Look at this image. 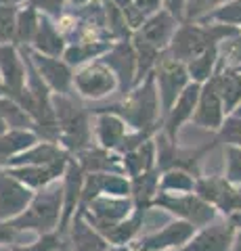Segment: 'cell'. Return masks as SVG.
Instances as JSON below:
<instances>
[{"instance_id": "1", "label": "cell", "mask_w": 241, "mask_h": 251, "mask_svg": "<svg viewBox=\"0 0 241 251\" xmlns=\"http://www.w3.org/2000/svg\"><path fill=\"white\" fill-rule=\"evenodd\" d=\"M99 111H107L122 117L128 128L134 132H147V134L155 136L161 130V107L153 74L145 82L136 84L118 103L101 107Z\"/></svg>"}, {"instance_id": "2", "label": "cell", "mask_w": 241, "mask_h": 251, "mask_svg": "<svg viewBox=\"0 0 241 251\" xmlns=\"http://www.w3.org/2000/svg\"><path fill=\"white\" fill-rule=\"evenodd\" d=\"M241 34L239 27L222 25V23H201V21H183L176 27L174 38L168 46V52L176 61L189 63L197 54L210 49H220V46Z\"/></svg>"}, {"instance_id": "3", "label": "cell", "mask_w": 241, "mask_h": 251, "mask_svg": "<svg viewBox=\"0 0 241 251\" xmlns=\"http://www.w3.org/2000/svg\"><path fill=\"white\" fill-rule=\"evenodd\" d=\"M55 115L59 126V145L69 155H78L84 149L95 145V132H92V111H88L74 94L61 97L55 94Z\"/></svg>"}, {"instance_id": "4", "label": "cell", "mask_w": 241, "mask_h": 251, "mask_svg": "<svg viewBox=\"0 0 241 251\" xmlns=\"http://www.w3.org/2000/svg\"><path fill=\"white\" fill-rule=\"evenodd\" d=\"M61 214H63V186H61V180H57L51 186L38 191L27 209L11 220V224L19 232L34 230L38 232V237H44V234L59 232Z\"/></svg>"}, {"instance_id": "5", "label": "cell", "mask_w": 241, "mask_h": 251, "mask_svg": "<svg viewBox=\"0 0 241 251\" xmlns=\"http://www.w3.org/2000/svg\"><path fill=\"white\" fill-rule=\"evenodd\" d=\"M155 145H158V170L166 172V170H185L193 174L195 178H201V161L208 153H212L218 147V138H212L210 143L195 147V149H183L178 143H170V140L158 132L155 134Z\"/></svg>"}, {"instance_id": "6", "label": "cell", "mask_w": 241, "mask_h": 251, "mask_svg": "<svg viewBox=\"0 0 241 251\" xmlns=\"http://www.w3.org/2000/svg\"><path fill=\"white\" fill-rule=\"evenodd\" d=\"M153 77H155V88H158V97H160L161 120H164L170 113V109L174 107L178 97L191 84V77H189L185 63L176 61L168 50L161 52L158 65H155Z\"/></svg>"}, {"instance_id": "7", "label": "cell", "mask_w": 241, "mask_h": 251, "mask_svg": "<svg viewBox=\"0 0 241 251\" xmlns=\"http://www.w3.org/2000/svg\"><path fill=\"white\" fill-rule=\"evenodd\" d=\"M153 207L166 209L176 220H185V222L193 224L195 228H206L212 222H216L218 209L210 205L195 193H185V195H170V193H158L153 201Z\"/></svg>"}, {"instance_id": "8", "label": "cell", "mask_w": 241, "mask_h": 251, "mask_svg": "<svg viewBox=\"0 0 241 251\" xmlns=\"http://www.w3.org/2000/svg\"><path fill=\"white\" fill-rule=\"evenodd\" d=\"M74 92L80 99L101 100L118 92V77L103 61H92L88 65L76 69L74 74Z\"/></svg>"}, {"instance_id": "9", "label": "cell", "mask_w": 241, "mask_h": 251, "mask_svg": "<svg viewBox=\"0 0 241 251\" xmlns=\"http://www.w3.org/2000/svg\"><path fill=\"white\" fill-rule=\"evenodd\" d=\"M197 228L185 220H172L160 230L143 234L141 239L132 243V251H176L185 247L193 237H195Z\"/></svg>"}, {"instance_id": "10", "label": "cell", "mask_w": 241, "mask_h": 251, "mask_svg": "<svg viewBox=\"0 0 241 251\" xmlns=\"http://www.w3.org/2000/svg\"><path fill=\"white\" fill-rule=\"evenodd\" d=\"M134 211L132 197H109V195H99L90 205L82 211V216L88 220L90 226H95L99 232L107 230L109 226L120 224Z\"/></svg>"}, {"instance_id": "11", "label": "cell", "mask_w": 241, "mask_h": 251, "mask_svg": "<svg viewBox=\"0 0 241 251\" xmlns=\"http://www.w3.org/2000/svg\"><path fill=\"white\" fill-rule=\"evenodd\" d=\"M101 61L118 77V92L126 97L136 86V52L132 46V38L113 42L111 49L101 57Z\"/></svg>"}, {"instance_id": "12", "label": "cell", "mask_w": 241, "mask_h": 251, "mask_svg": "<svg viewBox=\"0 0 241 251\" xmlns=\"http://www.w3.org/2000/svg\"><path fill=\"white\" fill-rule=\"evenodd\" d=\"M29 54V61L36 67V72L40 74V77L44 80V84L51 88L53 94H61V97H67V94H76L74 92V74L76 69L72 65H67L65 59H57V57H44V54H38L34 50L26 49Z\"/></svg>"}, {"instance_id": "13", "label": "cell", "mask_w": 241, "mask_h": 251, "mask_svg": "<svg viewBox=\"0 0 241 251\" xmlns=\"http://www.w3.org/2000/svg\"><path fill=\"white\" fill-rule=\"evenodd\" d=\"M0 80L6 88V97L17 99L27 84V63L17 44H0Z\"/></svg>"}, {"instance_id": "14", "label": "cell", "mask_w": 241, "mask_h": 251, "mask_svg": "<svg viewBox=\"0 0 241 251\" xmlns=\"http://www.w3.org/2000/svg\"><path fill=\"white\" fill-rule=\"evenodd\" d=\"M34 191L21 184L17 178L9 174V170L0 168V220L11 222L27 209L34 199Z\"/></svg>"}, {"instance_id": "15", "label": "cell", "mask_w": 241, "mask_h": 251, "mask_svg": "<svg viewBox=\"0 0 241 251\" xmlns=\"http://www.w3.org/2000/svg\"><path fill=\"white\" fill-rule=\"evenodd\" d=\"M84 180H86V172L82 170L78 159L72 155V159H69L67 168H65V174H63V178H61V186H63V214H61V224H59L61 237L67 234L69 224H72L76 211H78V207H80Z\"/></svg>"}, {"instance_id": "16", "label": "cell", "mask_w": 241, "mask_h": 251, "mask_svg": "<svg viewBox=\"0 0 241 251\" xmlns=\"http://www.w3.org/2000/svg\"><path fill=\"white\" fill-rule=\"evenodd\" d=\"M199 92H201V84L191 82L185 88V92L178 97L174 107L170 109V113L164 117V120H161V130L160 132L170 140V143H178V134H181L183 126L193 120Z\"/></svg>"}, {"instance_id": "17", "label": "cell", "mask_w": 241, "mask_h": 251, "mask_svg": "<svg viewBox=\"0 0 241 251\" xmlns=\"http://www.w3.org/2000/svg\"><path fill=\"white\" fill-rule=\"evenodd\" d=\"M181 23L183 21H178L174 15H170L166 9H161L160 13H155L153 17L147 19L143 25L132 34V38H136V40H141V42L164 52V50H168V46L174 38V31Z\"/></svg>"}, {"instance_id": "18", "label": "cell", "mask_w": 241, "mask_h": 251, "mask_svg": "<svg viewBox=\"0 0 241 251\" xmlns=\"http://www.w3.org/2000/svg\"><path fill=\"white\" fill-rule=\"evenodd\" d=\"M237 230L229 224V220H216L206 228H199L185 247L176 251H231Z\"/></svg>"}, {"instance_id": "19", "label": "cell", "mask_w": 241, "mask_h": 251, "mask_svg": "<svg viewBox=\"0 0 241 251\" xmlns=\"http://www.w3.org/2000/svg\"><path fill=\"white\" fill-rule=\"evenodd\" d=\"M227 117L229 115H227V111H224L220 94L216 92L212 82H206L204 86H201L197 107H195V113H193L191 122L195 126H199V128H204V130L218 132Z\"/></svg>"}, {"instance_id": "20", "label": "cell", "mask_w": 241, "mask_h": 251, "mask_svg": "<svg viewBox=\"0 0 241 251\" xmlns=\"http://www.w3.org/2000/svg\"><path fill=\"white\" fill-rule=\"evenodd\" d=\"M92 132H95V145L105 149V151L118 153V149L124 143V138L128 136L130 128L122 117L95 109L92 111Z\"/></svg>"}, {"instance_id": "21", "label": "cell", "mask_w": 241, "mask_h": 251, "mask_svg": "<svg viewBox=\"0 0 241 251\" xmlns=\"http://www.w3.org/2000/svg\"><path fill=\"white\" fill-rule=\"evenodd\" d=\"M69 159H72V157H69ZM69 159L57 161V163H53V166H19V168H4V170H9V174L17 178L21 184H26L27 188H32L34 193H38L63 178Z\"/></svg>"}, {"instance_id": "22", "label": "cell", "mask_w": 241, "mask_h": 251, "mask_svg": "<svg viewBox=\"0 0 241 251\" xmlns=\"http://www.w3.org/2000/svg\"><path fill=\"white\" fill-rule=\"evenodd\" d=\"M67 243L72 251H107L111 245L95 226L88 224V220L82 214H76L72 224L67 228Z\"/></svg>"}, {"instance_id": "23", "label": "cell", "mask_w": 241, "mask_h": 251, "mask_svg": "<svg viewBox=\"0 0 241 251\" xmlns=\"http://www.w3.org/2000/svg\"><path fill=\"white\" fill-rule=\"evenodd\" d=\"M69 155L59 143H49V140H38L34 147H29L27 151L21 155L13 157L4 168H19V166H53L57 161L69 159Z\"/></svg>"}, {"instance_id": "24", "label": "cell", "mask_w": 241, "mask_h": 251, "mask_svg": "<svg viewBox=\"0 0 241 251\" xmlns=\"http://www.w3.org/2000/svg\"><path fill=\"white\" fill-rule=\"evenodd\" d=\"M67 38L61 34V29L57 27V21L51 17L40 19V27H38V34L34 38L29 50H34L38 54H44V57H57L63 59V54L67 50Z\"/></svg>"}, {"instance_id": "25", "label": "cell", "mask_w": 241, "mask_h": 251, "mask_svg": "<svg viewBox=\"0 0 241 251\" xmlns=\"http://www.w3.org/2000/svg\"><path fill=\"white\" fill-rule=\"evenodd\" d=\"M74 157L86 174H124L122 155L113 151H105L99 145L84 149L82 153H78Z\"/></svg>"}, {"instance_id": "26", "label": "cell", "mask_w": 241, "mask_h": 251, "mask_svg": "<svg viewBox=\"0 0 241 251\" xmlns=\"http://www.w3.org/2000/svg\"><path fill=\"white\" fill-rule=\"evenodd\" d=\"M210 82H212L216 92L220 94L227 115H233L235 109L241 105V72H237L233 67H224L220 63L218 72L214 74V77Z\"/></svg>"}, {"instance_id": "27", "label": "cell", "mask_w": 241, "mask_h": 251, "mask_svg": "<svg viewBox=\"0 0 241 251\" xmlns=\"http://www.w3.org/2000/svg\"><path fill=\"white\" fill-rule=\"evenodd\" d=\"M147 211H149V207L134 205V211H132L126 220H122V222L115 226H109V228L103 230L101 234L107 239L109 245H132V243L138 239V234H141Z\"/></svg>"}, {"instance_id": "28", "label": "cell", "mask_w": 241, "mask_h": 251, "mask_svg": "<svg viewBox=\"0 0 241 251\" xmlns=\"http://www.w3.org/2000/svg\"><path fill=\"white\" fill-rule=\"evenodd\" d=\"M122 168H124V174L130 180L158 168V145H155V136L149 138L147 143H143L138 149H134V151L122 155Z\"/></svg>"}, {"instance_id": "29", "label": "cell", "mask_w": 241, "mask_h": 251, "mask_svg": "<svg viewBox=\"0 0 241 251\" xmlns=\"http://www.w3.org/2000/svg\"><path fill=\"white\" fill-rule=\"evenodd\" d=\"M111 44L113 42H92V40L69 42L63 59L67 61V65H72L74 69H80V67L88 65V63H92V61H99L107 50L111 49Z\"/></svg>"}, {"instance_id": "30", "label": "cell", "mask_w": 241, "mask_h": 251, "mask_svg": "<svg viewBox=\"0 0 241 251\" xmlns=\"http://www.w3.org/2000/svg\"><path fill=\"white\" fill-rule=\"evenodd\" d=\"M38 140L40 138L32 130H9L6 134H2L0 136V168H4L13 157L34 147Z\"/></svg>"}, {"instance_id": "31", "label": "cell", "mask_w": 241, "mask_h": 251, "mask_svg": "<svg viewBox=\"0 0 241 251\" xmlns=\"http://www.w3.org/2000/svg\"><path fill=\"white\" fill-rule=\"evenodd\" d=\"M218 67H220V49H210L187 63V72H189L191 82L201 86L212 80L214 74L218 72Z\"/></svg>"}, {"instance_id": "32", "label": "cell", "mask_w": 241, "mask_h": 251, "mask_svg": "<svg viewBox=\"0 0 241 251\" xmlns=\"http://www.w3.org/2000/svg\"><path fill=\"white\" fill-rule=\"evenodd\" d=\"M160 174L161 172L155 168L147 174H141L136 178H132V201L134 205H143V207H149L153 209V201L160 193Z\"/></svg>"}, {"instance_id": "33", "label": "cell", "mask_w": 241, "mask_h": 251, "mask_svg": "<svg viewBox=\"0 0 241 251\" xmlns=\"http://www.w3.org/2000/svg\"><path fill=\"white\" fill-rule=\"evenodd\" d=\"M40 19L42 15L38 13L32 6H21L19 9V17H17V31H15V44L19 49H29L34 42V38L40 27Z\"/></svg>"}, {"instance_id": "34", "label": "cell", "mask_w": 241, "mask_h": 251, "mask_svg": "<svg viewBox=\"0 0 241 251\" xmlns=\"http://www.w3.org/2000/svg\"><path fill=\"white\" fill-rule=\"evenodd\" d=\"M197 178L185 170H166L160 174V193L170 195H185L195 193Z\"/></svg>"}, {"instance_id": "35", "label": "cell", "mask_w": 241, "mask_h": 251, "mask_svg": "<svg viewBox=\"0 0 241 251\" xmlns=\"http://www.w3.org/2000/svg\"><path fill=\"white\" fill-rule=\"evenodd\" d=\"M161 9H164V2H161V0H134L128 9H124V17H126L130 31L134 34L147 19L153 17L155 13H160Z\"/></svg>"}, {"instance_id": "36", "label": "cell", "mask_w": 241, "mask_h": 251, "mask_svg": "<svg viewBox=\"0 0 241 251\" xmlns=\"http://www.w3.org/2000/svg\"><path fill=\"white\" fill-rule=\"evenodd\" d=\"M229 182L224 176H201L195 182V195H199L204 201H208L210 205L218 207V203L229 191Z\"/></svg>"}, {"instance_id": "37", "label": "cell", "mask_w": 241, "mask_h": 251, "mask_svg": "<svg viewBox=\"0 0 241 251\" xmlns=\"http://www.w3.org/2000/svg\"><path fill=\"white\" fill-rule=\"evenodd\" d=\"M201 23H222V25H233L241 29V0H231L218 11L208 15Z\"/></svg>"}, {"instance_id": "38", "label": "cell", "mask_w": 241, "mask_h": 251, "mask_svg": "<svg viewBox=\"0 0 241 251\" xmlns=\"http://www.w3.org/2000/svg\"><path fill=\"white\" fill-rule=\"evenodd\" d=\"M231 0H187L185 9V21H204L208 15L218 11Z\"/></svg>"}, {"instance_id": "39", "label": "cell", "mask_w": 241, "mask_h": 251, "mask_svg": "<svg viewBox=\"0 0 241 251\" xmlns=\"http://www.w3.org/2000/svg\"><path fill=\"white\" fill-rule=\"evenodd\" d=\"M19 9L21 6H2L0 4V44H15Z\"/></svg>"}, {"instance_id": "40", "label": "cell", "mask_w": 241, "mask_h": 251, "mask_svg": "<svg viewBox=\"0 0 241 251\" xmlns=\"http://www.w3.org/2000/svg\"><path fill=\"white\" fill-rule=\"evenodd\" d=\"M224 178L227 182L241 188V149L224 147Z\"/></svg>"}, {"instance_id": "41", "label": "cell", "mask_w": 241, "mask_h": 251, "mask_svg": "<svg viewBox=\"0 0 241 251\" xmlns=\"http://www.w3.org/2000/svg\"><path fill=\"white\" fill-rule=\"evenodd\" d=\"M218 143H224V147H239L241 149V117L229 115L224 120L222 128L216 132Z\"/></svg>"}, {"instance_id": "42", "label": "cell", "mask_w": 241, "mask_h": 251, "mask_svg": "<svg viewBox=\"0 0 241 251\" xmlns=\"http://www.w3.org/2000/svg\"><path fill=\"white\" fill-rule=\"evenodd\" d=\"M63 239L59 232L53 234H44V237H38L34 243H27V245H13L11 251H57L61 245H63Z\"/></svg>"}, {"instance_id": "43", "label": "cell", "mask_w": 241, "mask_h": 251, "mask_svg": "<svg viewBox=\"0 0 241 251\" xmlns=\"http://www.w3.org/2000/svg\"><path fill=\"white\" fill-rule=\"evenodd\" d=\"M220 63L224 67H241V34L227 40L220 46Z\"/></svg>"}, {"instance_id": "44", "label": "cell", "mask_w": 241, "mask_h": 251, "mask_svg": "<svg viewBox=\"0 0 241 251\" xmlns=\"http://www.w3.org/2000/svg\"><path fill=\"white\" fill-rule=\"evenodd\" d=\"M69 0H29L27 6L36 9L44 17H51V19H61L65 15V4Z\"/></svg>"}, {"instance_id": "45", "label": "cell", "mask_w": 241, "mask_h": 251, "mask_svg": "<svg viewBox=\"0 0 241 251\" xmlns=\"http://www.w3.org/2000/svg\"><path fill=\"white\" fill-rule=\"evenodd\" d=\"M19 230H15V226L11 222H4L0 220V245H17V237H19Z\"/></svg>"}, {"instance_id": "46", "label": "cell", "mask_w": 241, "mask_h": 251, "mask_svg": "<svg viewBox=\"0 0 241 251\" xmlns=\"http://www.w3.org/2000/svg\"><path fill=\"white\" fill-rule=\"evenodd\" d=\"M164 2V9L174 15L178 21H185V9H187V0H161Z\"/></svg>"}, {"instance_id": "47", "label": "cell", "mask_w": 241, "mask_h": 251, "mask_svg": "<svg viewBox=\"0 0 241 251\" xmlns=\"http://www.w3.org/2000/svg\"><path fill=\"white\" fill-rule=\"evenodd\" d=\"M227 220H229V224H231L235 230H241V209L235 211V214H231Z\"/></svg>"}, {"instance_id": "48", "label": "cell", "mask_w": 241, "mask_h": 251, "mask_svg": "<svg viewBox=\"0 0 241 251\" xmlns=\"http://www.w3.org/2000/svg\"><path fill=\"white\" fill-rule=\"evenodd\" d=\"M29 0H0L2 6H26Z\"/></svg>"}, {"instance_id": "49", "label": "cell", "mask_w": 241, "mask_h": 251, "mask_svg": "<svg viewBox=\"0 0 241 251\" xmlns=\"http://www.w3.org/2000/svg\"><path fill=\"white\" fill-rule=\"evenodd\" d=\"M11 128H9V124H6V120H4V115H2V111H0V136L2 134H6Z\"/></svg>"}, {"instance_id": "50", "label": "cell", "mask_w": 241, "mask_h": 251, "mask_svg": "<svg viewBox=\"0 0 241 251\" xmlns=\"http://www.w3.org/2000/svg\"><path fill=\"white\" fill-rule=\"evenodd\" d=\"M111 2H113L115 6H120V9L124 11V9H128V6H130L132 2H134V0H111Z\"/></svg>"}, {"instance_id": "51", "label": "cell", "mask_w": 241, "mask_h": 251, "mask_svg": "<svg viewBox=\"0 0 241 251\" xmlns=\"http://www.w3.org/2000/svg\"><path fill=\"white\" fill-rule=\"evenodd\" d=\"M231 251H241V230H237L235 241H233V249Z\"/></svg>"}, {"instance_id": "52", "label": "cell", "mask_w": 241, "mask_h": 251, "mask_svg": "<svg viewBox=\"0 0 241 251\" xmlns=\"http://www.w3.org/2000/svg\"><path fill=\"white\" fill-rule=\"evenodd\" d=\"M107 251H132V247L130 245H111Z\"/></svg>"}, {"instance_id": "53", "label": "cell", "mask_w": 241, "mask_h": 251, "mask_svg": "<svg viewBox=\"0 0 241 251\" xmlns=\"http://www.w3.org/2000/svg\"><path fill=\"white\" fill-rule=\"evenodd\" d=\"M88 2H92V0H69V4H74L76 9H80V6H84V4H88Z\"/></svg>"}, {"instance_id": "54", "label": "cell", "mask_w": 241, "mask_h": 251, "mask_svg": "<svg viewBox=\"0 0 241 251\" xmlns=\"http://www.w3.org/2000/svg\"><path fill=\"white\" fill-rule=\"evenodd\" d=\"M57 251H72V249H69V243H67V239H63V245H61Z\"/></svg>"}, {"instance_id": "55", "label": "cell", "mask_w": 241, "mask_h": 251, "mask_svg": "<svg viewBox=\"0 0 241 251\" xmlns=\"http://www.w3.org/2000/svg\"><path fill=\"white\" fill-rule=\"evenodd\" d=\"M4 97H6V88H4L2 80H0V99H4Z\"/></svg>"}, {"instance_id": "56", "label": "cell", "mask_w": 241, "mask_h": 251, "mask_svg": "<svg viewBox=\"0 0 241 251\" xmlns=\"http://www.w3.org/2000/svg\"><path fill=\"white\" fill-rule=\"evenodd\" d=\"M233 115H239V117H241V105L235 109V113H233Z\"/></svg>"}, {"instance_id": "57", "label": "cell", "mask_w": 241, "mask_h": 251, "mask_svg": "<svg viewBox=\"0 0 241 251\" xmlns=\"http://www.w3.org/2000/svg\"><path fill=\"white\" fill-rule=\"evenodd\" d=\"M237 72H241V67H237Z\"/></svg>"}, {"instance_id": "58", "label": "cell", "mask_w": 241, "mask_h": 251, "mask_svg": "<svg viewBox=\"0 0 241 251\" xmlns=\"http://www.w3.org/2000/svg\"><path fill=\"white\" fill-rule=\"evenodd\" d=\"M239 193H241V188H239Z\"/></svg>"}]
</instances>
